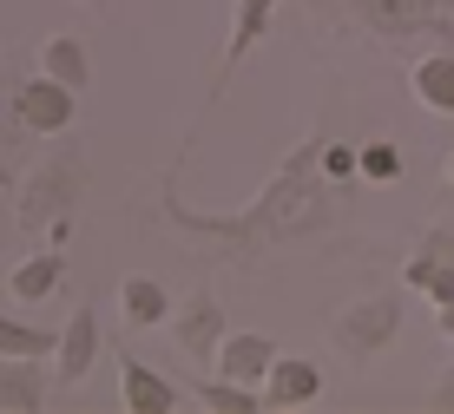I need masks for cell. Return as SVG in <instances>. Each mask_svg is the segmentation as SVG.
I'll return each instance as SVG.
<instances>
[{
  "label": "cell",
  "instance_id": "cell-1",
  "mask_svg": "<svg viewBox=\"0 0 454 414\" xmlns=\"http://www.w3.org/2000/svg\"><path fill=\"white\" fill-rule=\"evenodd\" d=\"M330 217H336V198H330V178H323V132H309L303 145L284 158V171L263 184V198L238 217H205V211H178V204H171V224L178 230L211 237V244L238 250V257H257V250H270V244L323 230Z\"/></svg>",
  "mask_w": 454,
  "mask_h": 414
},
{
  "label": "cell",
  "instance_id": "cell-2",
  "mask_svg": "<svg viewBox=\"0 0 454 414\" xmlns=\"http://www.w3.org/2000/svg\"><path fill=\"white\" fill-rule=\"evenodd\" d=\"M80 198H86V152H80V138H59V145L27 171L20 198H13V224L20 230H46L53 217L80 211Z\"/></svg>",
  "mask_w": 454,
  "mask_h": 414
},
{
  "label": "cell",
  "instance_id": "cell-3",
  "mask_svg": "<svg viewBox=\"0 0 454 414\" xmlns=\"http://www.w3.org/2000/svg\"><path fill=\"white\" fill-rule=\"evenodd\" d=\"M349 13L382 40H434L454 46V0H349Z\"/></svg>",
  "mask_w": 454,
  "mask_h": 414
},
{
  "label": "cell",
  "instance_id": "cell-4",
  "mask_svg": "<svg viewBox=\"0 0 454 414\" xmlns=\"http://www.w3.org/2000/svg\"><path fill=\"white\" fill-rule=\"evenodd\" d=\"M402 296H363V302H349V309L330 323V342H336V355L342 362H375L382 348H395V336H402Z\"/></svg>",
  "mask_w": 454,
  "mask_h": 414
},
{
  "label": "cell",
  "instance_id": "cell-5",
  "mask_svg": "<svg viewBox=\"0 0 454 414\" xmlns=\"http://www.w3.org/2000/svg\"><path fill=\"white\" fill-rule=\"evenodd\" d=\"M231 323H224V302L211 290H192L184 296V309L171 316V342H178V355H192L205 375H217V348H224Z\"/></svg>",
  "mask_w": 454,
  "mask_h": 414
},
{
  "label": "cell",
  "instance_id": "cell-6",
  "mask_svg": "<svg viewBox=\"0 0 454 414\" xmlns=\"http://www.w3.org/2000/svg\"><path fill=\"white\" fill-rule=\"evenodd\" d=\"M73 119H80V92L59 86V79H27L20 92H13V125L20 132H40V138H67Z\"/></svg>",
  "mask_w": 454,
  "mask_h": 414
},
{
  "label": "cell",
  "instance_id": "cell-7",
  "mask_svg": "<svg viewBox=\"0 0 454 414\" xmlns=\"http://www.w3.org/2000/svg\"><path fill=\"white\" fill-rule=\"evenodd\" d=\"M119 402L132 414H171L184 394H178L171 375H159L152 362H132V348H125V355H119Z\"/></svg>",
  "mask_w": 454,
  "mask_h": 414
},
{
  "label": "cell",
  "instance_id": "cell-8",
  "mask_svg": "<svg viewBox=\"0 0 454 414\" xmlns=\"http://www.w3.org/2000/svg\"><path fill=\"white\" fill-rule=\"evenodd\" d=\"M323 394V369L309 355H277V369L263 375V408L290 414V408H309Z\"/></svg>",
  "mask_w": 454,
  "mask_h": 414
},
{
  "label": "cell",
  "instance_id": "cell-9",
  "mask_svg": "<svg viewBox=\"0 0 454 414\" xmlns=\"http://www.w3.org/2000/svg\"><path fill=\"white\" fill-rule=\"evenodd\" d=\"M92 362H99V316H92V302L67 316V329H59V355H53V375L59 381H86Z\"/></svg>",
  "mask_w": 454,
  "mask_h": 414
},
{
  "label": "cell",
  "instance_id": "cell-10",
  "mask_svg": "<svg viewBox=\"0 0 454 414\" xmlns=\"http://www.w3.org/2000/svg\"><path fill=\"white\" fill-rule=\"evenodd\" d=\"M277 369V342L257 336V329H231L224 348H217V375L231 381H250V388H263V375Z\"/></svg>",
  "mask_w": 454,
  "mask_h": 414
},
{
  "label": "cell",
  "instance_id": "cell-11",
  "mask_svg": "<svg viewBox=\"0 0 454 414\" xmlns=\"http://www.w3.org/2000/svg\"><path fill=\"white\" fill-rule=\"evenodd\" d=\"M409 92L421 99V113L454 119V46H434L409 66Z\"/></svg>",
  "mask_w": 454,
  "mask_h": 414
},
{
  "label": "cell",
  "instance_id": "cell-12",
  "mask_svg": "<svg viewBox=\"0 0 454 414\" xmlns=\"http://www.w3.org/2000/svg\"><path fill=\"white\" fill-rule=\"evenodd\" d=\"M46 355H0V414L46 408Z\"/></svg>",
  "mask_w": 454,
  "mask_h": 414
},
{
  "label": "cell",
  "instance_id": "cell-13",
  "mask_svg": "<svg viewBox=\"0 0 454 414\" xmlns=\"http://www.w3.org/2000/svg\"><path fill=\"white\" fill-rule=\"evenodd\" d=\"M119 316H125V329H165L171 316V290L159 277H125L119 283Z\"/></svg>",
  "mask_w": 454,
  "mask_h": 414
},
{
  "label": "cell",
  "instance_id": "cell-14",
  "mask_svg": "<svg viewBox=\"0 0 454 414\" xmlns=\"http://www.w3.org/2000/svg\"><path fill=\"white\" fill-rule=\"evenodd\" d=\"M277 7H284V0H238V13H231V40H224V73H217V86H224V79L244 66V53H250V46L270 34Z\"/></svg>",
  "mask_w": 454,
  "mask_h": 414
},
{
  "label": "cell",
  "instance_id": "cell-15",
  "mask_svg": "<svg viewBox=\"0 0 454 414\" xmlns=\"http://www.w3.org/2000/svg\"><path fill=\"white\" fill-rule=\"evenodd\" d=\"M40 73L59 79V86H73V92H86V86H92V53H86V40H80V34H53V40L40 46Z\"/></svg>",
  "mask_w": 454,
  "mask_h": 414
},
{
  "label": "cell",
  "instance_id": "cell-16",
  "mask_svg": "<svg viewBox=\"0 0 454 414\" xmlns=\"http://www.w3.org/2000/svg\"><path fill=\"white\" fill-rule=\"evenodd\" d=\"M67 283V263H59V244L53 250H40V257H20L7 269V290H13V302H46Z\"/></svg>",
  "mask_w": 454,
  "mask_h": 414
},
{
  "label": "cell",
  "instance_id": "cell-17",
  "mask_svg": "<svg viewBox=\"0 0 454 414\" xmlns=\"http://www.w3.org/2000/svg\"><path fill=\"white\" fill-rule=\"evenodd\" d=\"M192 402L211 408V414H257V408H263V388L231 381V375H198V381H192Z\"/></svg>",
  "mask_w": 454,
  "mask_h": 414
},
{
  "label": "cell",
  "instance_id": "cell-18",
  "mask_svg": "<svg viewBox=\"0 0 454 414\" xmlns=\"http://www.w3.org/2000/svg\"><path fill=\"white\" fill-rule=\"evenodd\" d=\"M0 355H59V329L20 323V316L0 309Z\"/></svg>",
  "mask_w": 454,
  "mask_h": 414
},
{
  "label": "cell",
  "instance_id": "cell-19",
  "mask_svg": "<svg viewBox=\"0 0 454 414\" xmlns=\"http://www.w3.org/2000/svg\"><path fill=\"white\" fill-rule=\"evenodd\" d=\"M428 269H454V237H448V230H428V237L415 244L409 269H402V277H409V290H421V283H428Z\"/></svg>",
  "mask_w": 454,
  "mask_h": 414
},
{
  "label": "cell",
  "instance_id": "cell-20",
  "mask_svg": "<svg viewBox=\"0 0 454 414\" xmlns=\"http://www.w3.org/2000/svg\"><path fill=\"white\" fill-rule=\"evenodd\" d=\"M363 178H369V184H395V178H402V145H388V138L363 145Z\"/></svg>",
  "mask_w": 454,
  "mask_h": 414
},
{
  "label": "cell",
  "instance_id": "cell-21",
  "mask_svg": "<svg viewBox=\"0 0 454 414\" xmlns=\"http://www.w3.org/2000/svg\"><path fill=\"white\" fill-rule=\"evenodd\" d=\"M323 178H330V184L363 178V152H356V145H330V138H323Z\"/></svg>",
  "mask_w": 454,
  "mask_h": 414
},
{
  "label": "cell",
  "instance_id": "cell-22",
  "mask_svg": "<svg viewBox=\"0 0 454 414\" xmlns=\"http://www.w3.org/2000/svg\"><path fill=\"white\" fill-rule=\"evenodd\" d=\"M46 244L67 250V244H73V217H53V224H46Z\"/></svg>",
  "mask_w": 454,
  "mask_h": 414
},
{
  "label": "cell",
  "instance_id": "cell-23",
  "mask_svg": "<svg viewBox=\"0 0 454 414\" xmlns=\"http://www.w3.org/2000/svg\"><path fill=\"white\" fill-rule=\"evenodd\" d=\"M434 329H442V342H454V302H442V309H434Z\"/></svg>",
  "mask_w": 454,
  "mask_h": 414
},
{
  "label": "cell",
  "instance_id": "cell-24",
  "mask_svg": "<svg viewBox=\"0 0 454 414\" xmlns=\"http://www.w3.org/2000/svg\"><path fill=\"white\" fill-rule=\"evenodd\" d=\"M448 184H454V152H448Z\"/></svg>",
  "mask_w": 454,
  "mask_h": 414
},
{
  "label": "cell",
  "instance_id": "cell-25",
  "mask_svg": "<svg viewBox=\"0 0 454 414\" xmlns=\"http://www.w3.org/2000/svg\"><path fill=\"white\" fill-rule=\"evenodd\" d=\"M86 7H92V0H86Z\"/></svg>",
  "mask_w": 454,
  "mask_h": 414
}]
</instances>
